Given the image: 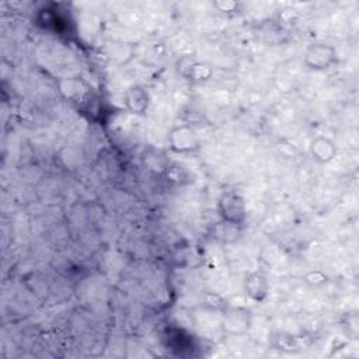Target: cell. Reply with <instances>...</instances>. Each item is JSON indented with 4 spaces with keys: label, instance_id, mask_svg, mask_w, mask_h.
Returning <instances> with one entry per match:
<instances>
[{
    "label": "cell",
    "instance_id": "6",
    "mask_svg": "<svg viewBox=\"0 0 359 359\" xmlns=\"http://www.w3.org/2000/svg\"><path fill=\"white\" fill-rule=\"evenodd\" d=\"M243 289L245 294L255 303H261L266 299L269 292V280L262 272H248L243 280Z\"/></svg>",
    "mask_w": 359,
    "mask_h": 359
},
{
    "label": "cell",
    "instance_id": "2",
    "mask_svg": "<svg viewBox=\"0 0 359 359\" xmlns=\"http://www.w3.org/2000/svg\"><path fill=\"white\" fill-rule=\"evenodd\" d=\"M168 147L175 154H194L201 149V137L189 123H180L168 132Z\"/></svg>",
    "mask_w": 359,
    "mask_h": 359
},
{
    "label": "cell",
    "instance_id": "5",
    "mask_svg": "<svg viewBox=\"0 0 359 359\" xmlns=\"http://www.w3.org/2000/svg\"><path fill=\"white\" fill-rule=\"evenodd\" d=\"M123 105L133 115H143L150 105V95L140 84H132L123 93Z\"/></svg>",
    "mask_w": 359,
    "mask_h": 359
},
{
    "label": "cell",
    "instance_id": "11",
    "mask_svg": "<svg viewBox=\"0 0 359 359\" xmlns=\"http://www.w3.org/2000/svg\"><path fill=\"white\" fill-rule=\"evenodd\" d=\"M213 6L223 13H233L238 10V3L237 1H231V0H222V1H215Z\"/></svg>",
    "mask_w": 359,
    "mask_h": 359
},
{
    "label": "cell",
    "instance_id": "9",
    "mask_svg": "<svg viewBox=\"0 0 359 359\" xmlns=\"http://www.w3.org/2000/svg\"><path fill=\"white\" fill-rule=\"evenodd\" d=\"M303 282L310 287H321L328 282V276L321 269H310L303 275Z\"/></svg>",
    "mask_w": 359,
    "mask_h": 359
},
{
    "label": "cell",
    "instance_id": "7",
    "mask_svg": "<svg viewBox=\"0 0 359 359\" xmlns=\"http://www.w3.org/2000/svg\"><path fill=\"white\" fill-rule=\"evenodd\" d=\"M338 149L327 136H317L310 143V154L320 164H328L335 158Z\"/></svg>",
    "mask_w": 359,
    "mask_h": 359
},
{
    "label": "cell",
    "instance_id": "10",
    "mask_svg": "<svg viewBox=\"0 0 359 359\" xmlns=\"http://www.w3.org/2000/svg\"><path fill=\"white\" fill-rule=\"evenodd\" d=\"M202 304L209 309V310H213V311H224L227 309V304H226V300L217 294V293H212V292H208L203 294L202 297Z\"/></svg>",
    "mask_w": 359,
    "mask_h": 359
},
{
    "label": "cell",
    "instance_id": "1",
    "mask_svg": "<svg viewBox=\"0 0 359 359\" xmlns=\"http://www.w3.org/2000/svg\"><path fill=\"white\" fill-rule=\"evenodd\" d=\"M217 213L222 223L240 227L247 219V205L243 195L234 189L224 191L217 199Z\"/></svg>",
    "mask_w": 359,
    "mask_h": 359
},
{
    "label": "cell",
    "instance_id": "3",
    "mask_svg": "<svg viewBox=\"0 0 359 359\" xmlns=\"http://www.w3.org/2000/svg\"><path fill=\"white\" fill-rule=\"evenodd\" d=\"M335 63H338L337 49L332 45L325 42L310 43L303 56V65L309 70H314V72L328 70Z\"/></svg>",
    "mask_w": 359,
    "mask_h": 359
},
{
    "label": "cell",
    "instance_id": "8",
    "mask_svg": "<svg viewBox=\"0 0 359 359\" xmlns=\"http://www.w3.org/2000/svg\"><path fill=\"white\" fill-rule=\"evenodd\" d=\"M180 72L187 80L194 81V83L206 81L213 76V69L209 65H206L203 62L192 60V59L182 60Z\"/></svg>",
    "mask_w": 359,
    "mask_h": 359
},
{
    "label": "cell",
    "instance_id": "4",
    "mask_svg": "<svg viewBox=\"0 0 359 359\" xmlns=\"http://www.w3.org/2000/svg\"><path fill=\"white\" fill-rule=\"evenodd\" d=\"M251 325V313L245 307H229L223 311V330L230 335H243Z\"/></svg>",
    "mask_w": 359,
    "mask_h": 359
}]
</instances>
